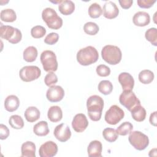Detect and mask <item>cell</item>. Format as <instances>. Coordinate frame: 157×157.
<instances>
[{
    "mask_svg": "<svg viewBox=\"0 0 157 157\" xmlns=\"http://www.w3.org/2000/svg\"><path fill=\"white\" fill-rule=\"evenodd\" d=\"M64 96L63 88L59 85H53L48 88L46 93L47 99L52 102H56L61 101Z\"/></svg>",
    "mask_w": 157,
    "mask_h": 157,
    "instance_id": "7c38bea8",
    "label": "cell"
},
{
    "mask_svg": "<svg viewBox=\"0 0 157 157\" xmlns=\"http://www.w3.org/2000/svg\"><path fill=\"white\" fill-rule=\"evenodd\" d=\"M124 116V111L118 105H112L105 112L104 118L105 121L112 125H115L119 123Z\"/></svg>",
    "mask_w": 157,
    "mask_h": 157,
    "instance_id": "30bf717a",
    "label": "cell"
},
{
    "mask_svg": "<svg viewBox=\"0 0 157 157\" xmlns=\"http://www.w3.org/2000/svg\"><path fill=\"white\" fill-rule=\"evenodd\" d=\"M58 152V146L53 141H47L39 148V154L40 157H52L56 155Z\"/></svg>",
    "mask_w": 157,
    "mask_h": 157,
    "instance_id": "4fadbf2b",
    "label": "cell"
},
{
    "mask_svg": "<svg viewBox=\"0 0 157 157\" xmlns=\"http://www.w3.org/2000/svg\"><path fill=\"white\" fill-rule=\"evenodd\" d=\"M155 2L156 0H138L137 1L138 6L144 9H148L151 7Z\"/></svg>",
    "mask_w": 157,
    "mask_h": 157,
    "instance_id": "ab89813d",
    "label": "cell"
},
{
    "mask_svg": "<svg viewBox=\"0 0 157 157\" xmlns=\"http://www.w3.org/2000/svg\"><path fill=\"white\" fill-rule=\"evenodd\" d=\"M40 62L46 72H55L58 69V62L55 53L51 50H45L40 55Z\"/></svg>",
    "mask_w": 157,
    "mask_h": 157,
    "instance_id": "52a82bcc",
    "label": "cell"
},
{
    "mask_svg": "<svg viewBox=\"0 0 157 157\" xmlns=\"http://www.w3.org/2000/svg\"><path fill=\"white\" fill-rule=\"evenodd\" d=\"M1 20L5 22H13L17 19L15 12L12 9H6L1 10L0 13Z\"/></svg>",
    "mask_w": 157,
    "mask_h": 157,
    "instance_id": "4316f807",
    "label": "cell"
},
{
    "mask_svg": "<svg viewBox=\"0 0 157 157\" xmlns=\"http://www.w3.org/2000/svg\"><path fill=\"white\" fill-rule=\"evenodd\" d=\"M132 118L138 122H141L145 119L147 112L144 107L141 105H138L131 111Z\"/></svg>",
    "mask_w": 157,
    "mask_h": 157,
    "instance_id": "cb8c5ba5",
    "label": "cell"
},
{
    "mask_svg": "<svg viewBox=\"0 0 157 157\" xmlns=\"http://www.w3.org/2000/svg\"><path fill=\"white\" fill-rule=\"evenodd\" d=\"M98 25L94 22L89 21L86 23L83 26V30L85 33L88 35L93 36L96 34L99 31Z\"/></svg>",
    "mask_w": 157,
    "mask_h": 157,
    "instance_id": "e575fe53",
    "label": "cell"
},
{
    "mask_svg": "<svg viewBox=\"0 0 157 157\" xmlns=\"http://www.w3.org/2000/svg\"><path fill=\"white\" fill-rule=\"evenodd\" d=\"M154 74L148 69H145L140 72L139 74V80L144 84H149L154 79Z\"/></svg>",
    "mask_w": 157,
    "mask_h": 157,
    "instance_id": "83f0119b",
    "label": "cell"
},
{
    "mask_svg": "<svg viewBox=\"0 0 157 157\" xmlns=\"http://www.w3.org/2000/svg\"><path fill=\"white\" fill-rule=\"evenodd\" d=\"M20 105V101L15 95L8 96L4 101L5 109L10 112H12L17 110Z\"/></svg>",
    "mask_w": 157,
    "mask_h": 157,
    "instance_id": "d6986e66",
    "label": "cell"
},
{
    "mask_svg": "<svg viewBox=\"0 0 157 157\" xmlns=\"http://www.w3.org/2000/svg\"><path fill=\"white\" fill-rule=\"evenodd\" d=\"M102 135L104 138L109 142H115L118 137V134L113 128H107L102 131Z\"/></svg>",
    "mask_w": 157,
    "mask_h": 157,
    "instance_id": "f1b7e54d",
    "label": "cell"
},
{
    "mask_svg": "<svg viewBox=\"0 0 157 157\" xmlns=\"http://www.w3.org/2000/svg\"><path fill=\"white\" fill-rule=\"evenodd\" d=\"M102 59L108 64L115 65L118 64L122 57L121 51L119 47L115 45H107L101 51Z\"/></svg>",
    "mask_w": 157,
    "mask_h": 157,
    "instance_id": "3957f363",
    "label": "cell"
},
{
    "mask_svg": "<svg viewBox=\"0 0 157 157\" xmlns=\"http://www.w3.org/2000/svg\"><path fill=\"white\" fill-rule=\"evenodd\" d=\"M47 117L52 122L56 123L59 121L63 118L61 109L57 105L51 106L48 110Z\"/></svg>",
    "mask_w": 157,
    "mask_h": 157,
    "instance_id": "ffe728a7",
    "label": "cell"
},
{
    "mask_svg": "<svg viewBox=\"0 0 157 157\" xmlns=\"http://www.w3.org/2000/svg\"><path fill=\"white\" fill-rule=\"evenodd\" d=\"M96 72L101 77H107L110 74V69L105 64H100L96 67Z\"/></svg>",
    "mask_w": 157,
    "mask_h": 157,
    "instance_id": "74e56055",
    "label": "cell"
},
{
    "mask_svg": "<svg viewBox=\"0 0 157 157\" xmlns=\"http://www.w3.org/2000/svg\"><path fill=\"white\" fill-rule=\"evenodd\" d=\"M119 3L120 4V6L124 9H128L130 8L133 3V1L132 0H123V1H119Z\"/></svg>",
    "mask_w": 157,
    "mask_h": 157,
    "instance_id": "b9f144b4",
    "label": "cell"
},
{
    "mask_svg": "<svg viewBox=\"0 0 157 157\" xmlns=\"http://www.w3.org/2000/svg\"><path fill=\"white\" fill-rule=\"evenodd\" d=\"M134 24L138 26H145L150 22V17L147 12L139 11L136 12L132 18Z\"/></svg>",
    "mask_w": 157,
    "mask_h": 157,
    "instance_id": "e0dca14e",
    "label": "cell"
},
{
    "mask_svg": "<svg viewBox=\"0 0 157 157\" xmlns=\"http://www.w3.org/2000/svg\"><path fill=\"white\" fill-rule=\"evenodd\" d=\"M118 81L123 91H132L134 85V80L128 72H121L118 75Z\"/></svg>",
    "mask_w": 157,
    "mask_h": 157,
    "instance_id": "9a60e30c",
    "label": "cell"
},
{
    "mask_svg": "<svg viewBox=\"0 0 157 157\" xmlns=\"http://www.w3.org/2000/svg\"><path fill=\"white\" fill-rule=\"evenodd\" d=\"M103 15L108 19L116 18L119 13V9L115 3L112 1H107L103 6Z\"/></svg>",
    "mask_w": 157,
    "mask_h": 157,
    "instance_id": "2e32d148",
    "label": "cell"
},
{
    "mask_svg": "<svg viewBox=\"0 0 157 157\" xmlns=\"http://www.w3.org/2000/svg\"><path fill=\"white\" fill-rule=\"evenodd\" d=\"M88 125V121L86 117L83 113L76 114L72 121V126L77 132L84 131Z\"/></svg>",
    "mask_w": 157,
    "mask_h": 157,
    "instance_id": "5bb4252c",
    "label": "cell"
},
{
    "mask_svg": "<svg viewBox=\"0 0 157 157\" xmlns=\"http://www.w3.org/2000/svg\"><path fill=\"white\" fill-rule=\"evenodd\" d=\"M26 120L30 123L34 122L37 121L40 117V111L39 110L34 106H31L28 107L24 113Z\"/></svg>",
    "mask_w": 157,
    "mask_h": 157,
    "instance_id": "603a6c76",
    "label": "cell"
},
{
    "mask_svg": "<svg viewBox=\"0 0 157 157\" xmlns=\"http://www.w3.org/2000/svg\"><path fill=\"white\" fill-rule=\"evenodd\" d=\"M59 11L64 15L72 13L75 10V4L71 0H64L58 5Z\"/></svg>",
    "mask_w": 157,
    "mask_h": 157,
    "instance_id": "7402d4cb",
    "label": "cell"
},
{
    "mask_svg": "<svg viewBox=\"0 0 157 157\" xmlns=\"http://www.w3.org/2000/svg\"><path fill=\"white\" fill-rule=\"evenodd\" d=\"M59 39V35L56 33H51L47 35L44 39V42L48 45L56 44Z\"/></svg>",
    "mask_w": 157,
    "mask_h": 157,
    "instance_id": "f35d334b",
    "label": "cell"
},
{
    "mask_svg": "<svg viewBox=\"0 0 157 157\" xmlns=\"http://www.w3.org/2000/svg\"><path fill=\"white\" fill-rule=\"evenodd\" d=\"M21 156L23 157H35L36 145L31 141H26L21 145Z\"/></svg>",
    "mask_w": 157,
    "mask_h": 157,
    "instance_id": "44dd1931",
    "label": "cell"
},
{
    "mask_svg": "<svg viewBox=\"0 0 157 157\" xmlns=\"http://www.w3.org/2000/svg\"><path fill=\"white\" fill-rule=\"evenodd\" d=\"M42 18L47 26L53 29H58L63 25V20L56 11L50 7L44 9L42 12Z\"/></svg>",
    "mask_w": 157,
    "mask_h": 157,
    "instance_id": "277c9868",
    "label": "cell"
},
{
    "mask_svg": "<svg viewBox=\"0 0 157 157\" xmlns=\"http://www.w3.org/2000/svg\"><path fill=\"white\" fill-rule=\"evenodd\" d=\"M9 123L10 126L16 129H20L23 128L24 121L21 116L18 115H13L10 116L9 120Z\"/></svg>",
    "mask_w": 157,
    "mask_h": 157,
    "instance_id": "f546056e",
    "label": "cell"
},
{
    "mask_svg": "<svg viewBox=\"0 0 157 157\" xmlns=\"http://www.w3.org/2000/svg\"><path fill=\"white\" fill-rule=\"evenodd\" d=\"M46 33V29L44 27L40 25H37L32 28L31 34L35 39H39L44 36Z\"/></svg>",
    "mask_w": 157,
    "mask_h": 157,
    "instance_id": "d590c367",
    "label": "cell"
},
{
    "mask_svg": "<svg viewBox=\"0 0 157 157\" xmlns=\"http://www.w3.org/2000/svg\"><path fill=\"white\" fill-rule=\"evenodd\" d=\"M102 145L100 141L94 140H92L88 145L87 152L90 157H101L102 156Z\"/></svg>",
    "mask_w": 157,
    "mask_h": 157,
    "instance_id": "ac0fdd59",
    "label": "cell"
},
{
    "mask_svg": "<svg viewBox=\"0 0 157 157\" xmlns=\"http://www.w3.org/2000/svg\"><path fill=\"white\" fill-rule=\"evenodd\" d=\"M156 114H157V112L155 111L154 112L151 113V115L150 116V118H149V121H150V124H152L154 126H156V123H157Z\"/></svg>",
    "mask_w": 157,
    "mask_h": 157,
    "instance_id": "7bdbcfd3",
    "label": "cell"
},
{
    "mask_svg": "<svg viewBox=\"0 0 157 157\" xmlns=\"http://www.w3.org/2000/svg\"><path fill=\"white\" fill-rule=\"evenodd\" d=\"M86 107L90 118L94 121H99L104 107L103 99L98 95H92L86 101Z\"/></svg>",
    "mask_w": 157,
    "mask_h": 157,
    "instance_id": "6da1fadb",
    "label": "cell"
},
{
    "mask_svg": "<svg viewBox=\"0 0 157 157\" xmlns=\"http://www.w3.org/2000/svg\"><path fill=\"white\" fill-rule=\"evenodd\" d=\"M9 136V130L8 128L3 124H0V139L1 140H4L8 137Z\"/></svg>",
    "mask_w": 157,
    "mask_h": 157,
    "instance_id": "60d3db41",
    "label": "cell"
},
{
    "mask_svg": "<svg viewBox=\"0 0 157 157\" xmlns=\"http://www.w3.org/2000/svg\"><path fill=\"white\" fill-rule=\"evenodd\" d=\"M53 134L56 139L61 142H66L71 136L70 128L68 125L65 123L57 125L54 129Z\"/></svg>",
    "mask_w": 157,
    "mask_h": 157,
    "instance_id": "8fae6325",
    "label": "cell"
},
{
    "mask_svg": "<svg viewBox=\"0 0 157 157\" xmlns=\"http://www.w3.org/2000/svg\"><path fill=\"white\" fill-rule=\"evenodd\" d=\"M119 101L130 112L136 106L140 105V100L132 91H123L119 97Z\"/></svg>",
    "mask_w": 157,
    "mask_h": 157,
    "instance_id": "ba28073f",
    "label": "cell"
},
{
    "mask_svg": "<svg viewBox=\"0 0 157 157\" xmlns=\"http://www.w3.org/2000/svg\"><path fill=\"white\" fill-rule=\"evenodd\" d=\"M146 39L154 46L157 45V29L156 28H151L145 32Z\"/></svg>",
    "mask_w": 157,
    "mask_h": 157,
    "instance_id": "836d02e7",
    "label": "cell"
},
{
    "mask_svg": "<svg viewBox=\"0 0 157 157\" xmlns=\"http://www.w3.org/2000/svg\"><path fill=\"white\" fill-rule=\"evenodd\" d=\"M58 82L56 75L53 72H49L45 77L44 82L48 86H52Z\"/></svg>",
    "mask_w": 157,
    "mask_h": 157,
    "instance_id": "8d00e7d4",
    "label": "cell"
},
{
    "mask_svg": "<svg viewBox=\"0 0 157 157\" xmlns=\"http://www.w3.org/2000/svg\"><path fill=\"white\" fill-rule=\"evenodd\" d=\"M48 123L45 121H40L33 127L34 133L38 136H45L49 133Z\"/></svg>",
    "mask_w": 157,
    "mask_h": 157,
    "instance_id": "d4e9b609",
    "label": "cell"
},
{
    "mask_svg": "<svg viewBox=\"0 0 157 157\" xmlns=\"http://www.w3.org/2000/svg\"><path fill=\"white\" fill-rule=\"evenodd\" d=\"M133 129L132 124L129 121H125L121 123L117 129L118 134L120 136H126L129 134Z\"/></svg>",
    "mask_w": 157,
    "mask_h": 157,
    "instance_id": "d6a6232c",
    "label": "cell"
},
{
    "mask_svg": "<svg viewBox=\"0 0 157 157\" xmlns=\"http://www.w3.org/2000/svg\"><path fill=\"white\" fill-rule=\"evenodd\" d=\"M37 56V50L34 46H29L23 51V59L27 62L34 61Z\"/></svg>",
    "mask_w": 157,
    "mask_h": 157,
    "instance_id": "484cf974",
    "label": "cell"
},
{
    "mask_svg": "<svg viewBox=\"0 0 157 157\" xmlns=\"http://www.w3.org/2000/svg\"><path fill=\"white\" fill-rule=\"evenodd\" d=\"M102 13V9L101 6L98 3L91 4L88 8V14L91 18H97Z\"/></svg>",
    "mask_w": 157,
    "mask_h": 157,
    "instance_id": "1f68e13d",
    "label": "cell"
},
{
    "mask_svg": "<svg viewBox=\"0 0 157 157\" xmlns=\"http://www.w3.org/2000/svg\"><path fill=\"white\" fill-rule=\"evenodd\" d=\"M98 90L104 95L109 94L113 90V85L109 80H102L98 85Z\"/></svg>",
    "mask_w": 157,
    "mask_h": 157,
    "instance_id": "4dcf8cb0",
    "label": "cell"
},
{
    "mask_svg": "<svg viewBox=\"0 0 157 157\" xmlns=\"http://www.w3.org/2000/svg\"><path fill=\"white\" fill-rule=\"evenodd\" d=\"M99 58V54L95 47L87 46L81 48L77 53V60L82 66H88L96 63Z\"/></svg>",
    "mask_w": 157,
    "mask_h": 157,
    "instance_id": "7a4b0ae2",
    "label": "cell"
},
{
    "mask_svg": "<svg viewBox=\"0 0 157 157\" xmlns=\"http://www.w3.org/2000/svg\"><path fill=\"white\" fill-rule=\"evenodd\" d=\"M41 75L40 69L36 66H26L23 67L19 72V76L21 80L29 82L37 79Z\"/></svg>",
    "mask_w": 157,
    "mask_h": 157,
    "instance_id": "9c48e42d",
    "label": "cell"
},
{
    "mask_svg": "<svg viewBox=\"0 0 157 157\" xmlns=\"http://www.w3.org/2000/svg\"><path fill=\"white\" fill-rule=\"evenodd\" d=\"M0 36L13 44L18 43L22 38L21 33L18 28L2 25L0 27Z\"/></svg>",
    "mask_w": 157,
    "mask_h": 157,
    "instance_id": "5b68a950",
    "label": "cell"
},
{
    "mask_svg": "<svg viewBox=\"0 0 157 157\" xmlns=\"http://www.w3.org/2000/svg\"><path fill=\"white\" fill-rule=\"evenodd\" d=\"M128 140L131 145L137 150H145L149 144L148 136L138 131H131L129 133Z\"/></svg>",
    "mask_w": 157,
    "mask_h": 157,
    "instance_id": "8992f818",
    "label": "cell"
}]
</instances>
